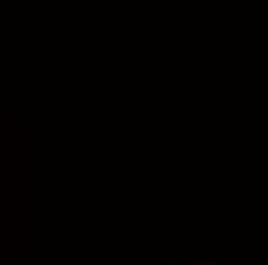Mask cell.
Returning <instances> with one entry per match:
<instances>
[{
    "label": "cell",
    "mask_w": 268,
    "mask_h": 265,
    "mask_svg": "<svg viewBox=\"0 0 268 265\" xmlns=\"http://www.w3.org/2000/svg\"><path fill=\"white\" fill-rule=\"evenodd\" d=\"M167 265H182V262H173V259H170V262H167Z\"/></svg>",
    "instance_id": "1"
}]
</instances>
